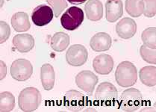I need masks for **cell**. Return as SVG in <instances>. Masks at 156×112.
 Segmentation results:
<instances>
[{
	"label": "cell",
	"instance_id": "obj_4",
	"mask_svg": "<svg viewBox=\"0 0 156 112\" xmlns=\"http://www.w3.org/2000/svg\"><path fill=\"white\" fill-rule=\"evenodd\" d=\"M117 97V90L114 85L108 81L101 83L97 87L95 93V101L102 106H111Z\"/></svg>",
	"mask_w": 156,
	"mask_h": 112
},
{
	"label": "cell",
	"instance_id": "obj_6",
	"mask_svg": "<svg viewBox=\"0 0 156 112\" xmlns=\"http://www.w3.org/2000/svg\"><path fill=\"white\" fill-rule=\"evenodd\" d=\"M32 73V64L28 60L20 58L14 61L11 64V75L16 81H26L31 78Z\"/></svg>",
	"mask_w": 156,
	"mask_h": 112
},
{
	"label": "cell",
	"instance_id": "obj_15",
	"mask_svg": "<svg viewBox=\"0 0 156 112\" xmlns=\"http://www.w3.org/2000/svg\"><path fill=\"white\" fill-rule=\"evenodd\" d=\"M13 45L20 52H29L34 48V39L29 34H16L13 38Z\"/></svg>",
	"mask_w": 156,
	"mask_h": 112
},
{
	"label": "cell",
	"instance_id": "obj_29",
	"mask_svg": "<svg viewBox=\"0 0 156 112\" xmlns=\"http://www.w3.org/2000/svg\"><path fill=\"white\" fill-rule=\"evenodd\" d=\"M69 3L71 4H74V5H80L84 3V2H86L87 0H67Z\"/></svg>",
	"mask_w": 156,
	"mask_h": 112
},
{
	"label": "cell",
	"instance_id": "obj_16",
	"mask_svg": "<svg viewBox=\"0 0 156 112\" xmlns=\"http://www.w3.org/2000/svg\"><path fill=\"white\" fill-rule=\"evenodd\" d=\"M87 18L91 21L100 20L103 16V5L99 0H89L84 7Z\"/></svg>",
	"mask_w": 156,
	"mask_h": 112
},
{
	"label": "cell",
	"instance_id": "obj_12",
	"mask_svg": "<svg viewBox=\"0 0 156 112\" xmlns=\"http://www.w3.org/2000/svg\"><path fill=\"white\" fill-rule=\"evenodd\" d=\"M116 31L122 39H129L135 34L137 24L132 18H123L117 24Z\"/></svg>",
	"mask_w": 156,
	"mask_h": 112
},
{
	"label": "cell",
	"instance_id": "obj_11",
	"mask_svg": "<svg viewBox=\"0 0 156 112\" xmlns=\"http://www.w3.org/2000/svg\"><path fill=\"white\" fill-rule=\"evenodd\" d=\"M114 62L112 57L109 55L102 54L96 57L93 61L94 69L101 75H108L112 71Z\"/></svg>",
	"mask_w": 156,
	"mask_h": 112
},
{
	"label": "cell",
	"instance_id": "obj_27",
	"mask_svg": "<svg viewBox=\"0 0 156 112\" xmlns=\"http://www.w3.org/2000/svg\"><path fill=\"white\" fill-rule=\"evenodd\" d=\"M0 28H1L0 42H1V43H3L9 38L10 34H11V29H10V27L8 23L4 21L0 22Z\"/></svg>",
	"mask_w": 156,
	"mask_h": 112
},
{
	"label": "cell",
	"instance_id": "obj_10",
	"mask_svg": "<svg viewBox=\"0 0 156 112\" xmlns=\"http://www.w3.org/2000/svg\"><path fill=\"white\" fill-rule=\"evenodd\" d=\"M84 95L80 92L70 90L66 93L64 97V105L69 111H79L84 106Z\"/></svg>",
	"mask_w": 156,
	"mask_h": 112
},
{
	"label": "cell",
	"instance_id": "obj_17",
	"mask_svg": "<svg viewBox=\"0 0 156 112\" xmlns=\"http://www.w3.org/2000/svg\"><path fill=\"white\" fill-rule=\"evenodd\" d=\"M41 79L44 90L50 91L52 89L55 80V73L52 65L49 63H44L41 67Z\"/></svg>",
	"mask_w": 156,
	"mask_h": 112
},
{
	"label": "cell",
	"instance_id": "obj_13",
	"mask_svg": "<svg viewBox=\"0 0 156 112\" xmlns=\"http://www.w3.org/2000/svg\"><path fill=\"white\" fill-rule=\"evenodd\" d=\"M90 46L96 52L107 51L112 46V38L105 32H99L90 39Z\"/></svg>",
	"mask_w": 156,
	"mask_h": 112
},
{
	"label": "cell",
	"instance_id": "obj_3",
	"mask_svg": "<svg viewBox=\"0 0 156 112\" xmlns=\"http://www.w3.org/2000/svg\"><path fill=\"white\" fill-rule=\"evenodd\" d=\"M143 96L141 93L136 88H129L122 92L119 99V105L122 111H136L141 107Z\"/></svg>",
	"mask_w": 156,
	"mask_h": 112
},
{
	"label": "cell",
	"instance_id": "obj_22",
	"mask_svg": "<svg viewBox=\"0 0 156 112\" xmlns=\"http://www.w3.org/2000/svg\"><path fill=\"white\" fill-rule=\"evenodd\" d=\"M15 106V97L10 92H2L0 94V111H11Z\"/></svg>",
	"mask_w": 156,
	"mask_h": 112
},
{
	"label": "cell",
	"instance_id": "obj_23",
	"mask_svg": "<svg viewBox=\"0 0 156 112\" xmlns=\"http://www.w3.org/2000/svg\"><path fill=\"white\" fill-rule=\"evenodd\" d=\"M142 41L147 47L156 49V28L150 27L144 30L141 35Z\"/></svg>",
	"mask_w": 156,
	"mask_h": 112
},
{
	"label": "cell",
	"instance_id": "obj_30",
	"mask_svg": "<svg viewBox=\"0 0 156 112\" xmlns=\"http://www.w3.org/2000/svg\"><path fill=\"white\" fill-rule=\"evenodd\" d=\"M3 2H4V0H1V7L3 5Z\"/></svg>",
	"mask_w": 156,
	"mask_h": 112
},
{
	"label": "cell",
	"instance_id": "obj_14",
	"mask_svg": "<svg viewBox=\"0 0 156 112\" xmlns=\"http://www.w3.org/2000/svg\"><path fill=\"white\" fill-rule=\"evenodd\" d=\"M122 6L121 0H108L105 3L106 20L110 23L119 20L123 13Z\"/></svg>",
	"mask_w": 156,
	"mask_h": 112
},
{
	"label": "cell",
	"instance_id": "obj_19",
	"mask_svg": "<svg viewBox=\"0 0 156 112\" xmlns=\"http://www.w3.org/2000/svg\"><path fill=\"white\" fill-rule=\"evenodd\" d=\"M69 44V35L64 32L55 33L51 38L50 45L53 50L56 52H63Z\"/></svg>",
	"mask_w": 156,
	"mask_h": 112
},
{
	"label": "cell",
	"instance_id": "obj_25",
	"mask_svg": "<svg viewBox=\"0 0 156 112\" xmlns=\"http://www.w3.org/2000/svg\"><path fill=\"white\" fill-rule=\"evenodd\" d=\"M46 2L52 7L55 17H58L64 10L67 7L66 0H46Z\"/></svg>",
	"mask_w": 156,
	"mask_h": 112
},
{
	"label": "cell",
	"instance_id": "obj_21",
	"mask_svg": "<svg viewBox=\"0 0 156 112\" xmlns=\"http://www.w3.org/2000/svg\"><path fill=\"white\" fill-rule=\"evenodd\" d=\"M126 11L132 17H138L144 14V0H126Z\"/></svg>",
	"mask_w": 156,
	"mask_h": 112
},
{
	"label": "cell",
	"instance_id": "obj_2",
	"mask_svg": "<svg viewBox=\"0 0 156 112\" xmlns=\"http://www.w3.org/2000/svg\"><path fill=\"white\" fill-rule=\"evenodd\" d=\"M41 102V95L35 88H26L20 92L18 104L23 111L31 112L37 109Z\"/></svg>",
	"mask_w": 156,
	"mask_h": 112
},
{
	"label": "cell",
	"instance_id": "obj_8",
	"mask_svg": "<svg viewBox=\"0 0 156 112\" xmlns=\"http://www.w3.org/2000/svg\"><path fill=\"white\" fill-rule=\"evenodd\" d=\"M98 83V77L90 70H83L76 76V84L87 94L92 95Z\"/></svg>",
	"mask_w": 156,
	"mask_h": 112
},
{
	"label": "cell",
	"instance_id": "obj_1",
	"mask_svg": "<svg viewBox=\"0 0 156 112\" xmlns=\"http://www.w3.org/2000/svg\"><path fill=\"white\" fill-rule=\"evenodd\" d=\"M115 78L117 84L122 88L132 86L137 80V68L130 61H122L117 66Z\"/></svg>",
	"mask_w": 156,
	"mask_h": 112
},
{
	"label": "cell",
	"instance_id": "obj_18",
	"mask_svg": "<svg viewBox=\"0 0 156 112\" xmlns=\"http://www.w3.org/2000/svg\"><path fill=\"white\" fill-rule=\"evenodd\" d=\"M11 25L13 28L17 32H23L29 30L31 27L29 16L26 13L17 12L14 14L11 17Z\"/></svg>",
	"mask_w": 156,
	"mask_h": 112
},
{
	"label": "cell",
	"instance_id": "obj_20",
	"mask_svg": "<svg viewBox=\"0 0 156 112\" xmlns=\"http://www.w3.org/2000/svg\"><path fill=\"white\" fill-rule=\"evenodd\" d=\"M139 77L144 85L148 87H153L156 85V67L147 66L143 67L139 73Z\"/></svg>",
	"mask_w": 156,
	"mask_h": 112
},
{
	"label": "cell",
	"instance_id": "obj_28",
	"mask_svg": "<svg viewBox=\"0 0 156 112\" xmlns=\"http://www.w3.org/2000/svg\"><path fill=\"white\" fill-rule=\"evenodd\" d=\"M1 64V79H3L6 76V73H7V67H6V65L3 61L0 62Z\"/></svg>",
	"mask_w": 156,
	"mask_h": 112
},
{
	"label": "cell",
	"instance_id": "obj_5",
	"mask_svg": "<svg viewBox=\"0 0 156 112\" xmlns=\"http://www.w3.org/2000/svg\"><path fill=\"white\" fill-rule=\"evenodd\" d=\"M84 12L80 8L73 6L69 8L61 17V26L65 29L73 31L81 26L84 20Z\"/></svg>",
	"mask_w": 156,
	"mask_h": 112
},
{
	"label": "cell",
	"instance_id": "obj_9",
	"mask_svg": "<svg viewBox=\"0 0 156 112\" xmlns=\"http://www.w3.org/2000/svg\"><path fill=\"white\" fill-rule=\"evenodd\" d=\"M53 16L54 13L52 8L46 5H41L34 9L31 20L37 26H44L52 21Z\"/></svg>",
	"mask_w": 156,
	"mask_h": 112
},
{
	"label": "cell",
	"instance_id": "obj_26",
	"mask_svg": "<svg viewBox=\"0 0 156 112\" xmlns=\"http://www.w3.org/2000/svg\"><path fill=\"white\" fill-rule=\"evenodd\" d=\"M144 14L147 17H153L156 14V0H144Z\"/></svg>",
	"mask_w": 156,
	"mask_h": 112
},
{
	"label": "cell",
	"instance_id": "obj_7",
	"mask_svg": "<svg viewBox=\"0 0 156 112\" xmlns=\"http://www.w3.org/2000/svg\"><path fill=\"white\" fill-rule=\"evenodd\" d=\"M87 50L81 44H75L69 48L66 54V60L73 67H81L87 60Z\"/></svg>",
	"mask_w": 156,
	"mask_h": 112
},
{
	"label": "cell",
	"instance_id": "obj_24",
	"mask_svg": "<svg viewBox=\"0 0 156 112\" xmlns=\"http://www.w3.org/2000/svg\"><path fill=\"white\" fill-rule=\"evenodd\" d=\"M140 53L142 58L147 63L155 64L156 63V51L150 49L145 45H142L140 48Z\"/></svg>",
	"mask_w": 156,
	"mask_h": 112
}]
</instances>
